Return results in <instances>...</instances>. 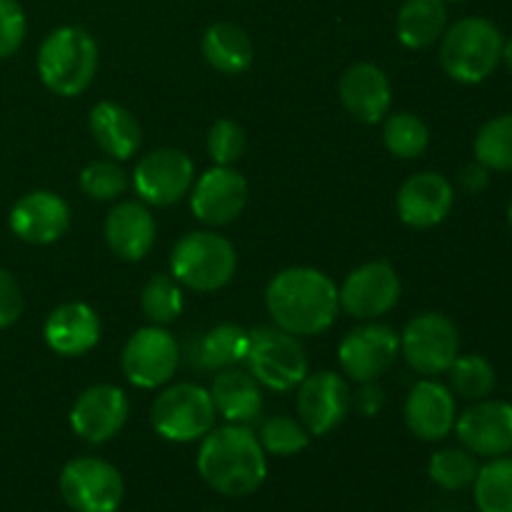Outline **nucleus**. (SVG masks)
<instances>
[{"mask_svg":"<svg viewBox=\"0 0 512 512\" xmlns=\"http://www.w3.org/2000/svg\"><path fill=\"white\" fill-rule=\"evenodd\" d=\"M80 188H83V193L88 198L108 203V200L120 198L125 193V188H128V175H125V170L113 158L93 160L80 173Z\"/></svg>","mask_w":512,"mask_h":512,"instance_id":"c9c22d12","label":"nucleus"},{"mask_svg":"<svg viewBox=\"0 0 512 512\" xmlns=\"http://www.w3.org/2000/svg\"><path fill=\"white\" fill-rule=\"evenodd\" d=\"M200 48H203L205 60L225 75L245 73V70L253 65L255 58V48L250 35L245 33L240 25L228 23V20L210 25L203 33Z\"/></svg>","mask_w":512,"mask_h":512,"instance_id":"bb28decb","label":"nucleus"},{"mask_svg":"<svg viewBox=\"0 0 512 512\" xmlns=\"http://www.w3.org/2000/svg\"><path fill=\"white\" fill-rule=\"evenodd\" d=\"M445 3H463V0H445Z\"/></svg>","mask_w":512,"mask_h":512,"instance_id":"c03bdc74","label":"nucleus"},{"mask_svg":"<svg viewBox=\"0 0 512 512\" xmlns=\"http://www.w3.org/2000/svg\"><path fill=\"white\" fill-rule=\"evenodd\" d=\"M245 153V130L230 118H220L208 130V155L215 165H233Z\"/></svg>","mask_w":512,"mask_h":512,"instance_id":"e433bc0d","label":"nucleus"},{"mask_svg":"<svg viewBox=\"0 0 512 512\" xmlns=\"http://www.w3.org/2000/svg\"><path fill=\"white\" fill-rule=\"evenodd\" d=\"M383 140L390 155L410 160L425 153L430 143V130L415 113H393L385 120Z\"/></svg>","mask_w":512,"mask_h":512,"instance_id":"72a5a7b5","label":"nucleus"},{"mask_svg":"<svg viewBox=\"0 0 512 512\" xmlns=\"http://www.w3.org/2000/svg\"><path fill=\"white\" fill-rule=\"evenodd\" d=\"M215 413L223 415L233 425H248L263 410V393L260 383L243 370L225 368L210 385Z\"/></svg>","mask_w":512,"mask_h":512,"instance_id":"393cba45","label":"nucleus"},{"mask_svg":"<svg viewBox=\"0 0 512 512\" xmlns=\"http://www.w3.org/2000/svg\"><path fill=\"white\" fill-rule=\"evenodd\" d=\"M478 455L465 448H443L433 453L428 463V475L443 490L470 488L478 478Z\"/></svg>","mask_w":512,"mask_h":512,"instance_id":"473e14b6","label":"nucleus"},{"mask_svg":"<svg viewBox=\"0 0 512 512\" xmlns=\"http://www.w3.org/2000/svg\"><path fill=\"white\" fill-rule=\"evenodd\" d=\"M28 18L18 0H0V58H10L23 45Z\"/></svg>","mask_w":512,"mask_h":512,"instance_id":"4c0bfd02","label":"nucleus"},{"mask_svg":"<svg viewBox=\"0 0 512 512\" xmlns=\"http://www.w3.org/2000/svg\"><path fill=\"white\" fill-rule=\"evenodd\" d=\"M340 100L355 120L375 125L390 113L393 88L383 68L375 63H355L340 78Z\"/></svg>","mask_w":512,"mask_h":512,"instance_id":"412c9836","label":"nucleus"},{"mask_svg":"<svg viewBox=\"0 0 512 512\" xmlns=\"http://www.w3.org/2000/svg\"><path fill=\"white\" fill-rule=\"evenodd\" d=\"M238 268V253L228 238L210 230L188 233L170 253V275L180 285L198 293L225 288Z\"/></svg>","mask_w":512,"mask_h":512,"instance_id":"39448f33","label":"nucleus"},{"mask_svg":"<svg viewBox=\"0 0 512 512\" xmlns=\"http://www.w3.org/2000/svg\"><path fill=\"white\" fill-rule=\"evenodd\" d=\"M460 445L480 458H500L512 453V403L478 400L455 420Z\"/></svg>","mask_w":512,"mask_h":512,"instance_id":"f3484780","label":"nucleus"},{"mask_svg":"<svg viewBox=\"0 0 512 512\" xmlns=\"http://www.w3.org/2000/svg\"><path fill=\"white\" fill-rule=\"evenodd\" d=\"M448 30L445 0H405L395 20L398 40L410 50H423L438 43Z\"/></svg>","mask_w":512,"mask_h":512,"instance_id":"a878e982","label":"nucleus"},{"mask_svg":"<svg viewBox=\"0 0 512 512\" xmlns=\"http://www.w3.org/2000/svg\"><path fill=\"white\" fill-rule=\"evenodd\" d=\"M360 385H363V390L355 395L353 403L358 405L363 415H375L380 408H383V400H385L383 390H380L375 383H360Z\"/></svg>","mask_w":512,"mask_h":512,"instance_id":"ea45409f","label":"nucleus"},{"mask_svg":"<svg viewBox=\"0 0 512 512\" xmlns=\"http://www.w3.org/2000/svg\"><path fill=\"white\" fill-rule=\"evenodd\" d=\"M340 293V308L358 320H378L398 305L400 278L385 260H373L345 278Z\"/></svg>","mask_w":512,"mask_h":512,"instance_id":"4468645a","label":"nucleus"},{"mask_svg":"<svg viewBox=\"0 0 512 512\" xmlns=\"http://www.w3.org/2000/svg\"><path fill=\"white\" fill-rule=\"evenodd\" d=\"M475 160L488 170L510 173L512 170V113L490 118L475 135Z\"/></svg>","mask_w":512,"mask_h":512,"instance_id":"c756f323","label":"nucleus"},{"mask_svg":"<svg viewBox=\"0 0 512 512\" xmlns=\"http://www.w3.org/2000/svg\"><path fill=\"white\" fill-rule=\"evenodd\" d=\"M105 240L120 260H143L155 243V218L138 200H123L105 218Z\"/></svg>","mask_w":512,"mask_h":512,"instance_id":"5701e85b","label":"nucleus"},{"mask_svg":"<svg viewBox=\"0 0 512 512\" xmlns=\"http://www.w3.org/2000/svg\"><path fill=\"white\" fill-rule=\"evenodd\" d=\"M508 223H510V228H512V200H510V205H508Z\"/></svg>","mask_w":512,"mask_h":512,"instance_id":"37998d69","label":"nucleus"},{"mask_svg":"<svg viewBox=\"0 0 512 512\" xmlns=\"http://www.w3.org/2000/svg\"><path fill=\"white\" fill-rule=\"evenodd\" d=\"M198 473L205 483L228 498L253 495L268 475V460L258 435L245 425L213 428L198 450Z\"/></svg>","mask_w":512,"mask_h":512,"instance_id":"f03ea898","label":"nucleus"},{"mask_svg":"<svg viewBox=\"0 0 512 512\" xmlns=\"http://www.w3.org/2000/svg\"><path fill=\"white\" fill-rule=\"evenodd\" d=\"M140 308L150 325H168L183 313V290L170 273H158L145 283Z\"/></svg>","mask_w":512,"mask_h":512,"instance_id":"2f4dec72","label":"nucleus"},{"mask_svg":"<svg viewBox=\"0 0 512 512\" xmlns=\"http://www.w3.org/2000/svg\"><path fill=\"white\" fill-rule=\"evenodd\" d=\"M458 405L448 385L425 378L410 390L405 400V425L415 438L425 443H438L455 430Z\"/></svg>","mask_w":512,"mask_h":512,"instance_id":"6ab92c4d","label":"nucleus"},{"mask_svg":"<svg viewBox=\"0 0 512 512\" xmlns=\"http://www.w3.org/2000/svg\"><path fill=\"white\" fill-rule=\"evenodd\" d=\"M400 350L415 373L433 378L448 373L460 355L458 325L443 313H423L405 325Z\"/></svg>","mask_w":512,"mask_h":512,"instance_id":"1a4fd4ad","label":"nucleus"},{"mask_svg":"<svg viewBox=\"0 0 512 512\" xmlns=\"http://www.w3.org/2000/svg\"><path fill=\"white\" fill-rule=\"evenodd\" d=\"M245 363L260 385L278 393H288L308 375V355H305L303 343L298 335L285 333L278 325L275 328L263 325L250 333Z\"/></svg>","mask_w":512,"mask_h":512,"instance_id":"0eeeda50","label":"nucleus"},{"mask_svg":"<svg viewBox=\"0 0 512 512\" xmlns=\"http://www.w3.org/2000/svg\"><path fill=\"white\" fill-rule=\"evenodd\" d=\"M398 215L408 228L428 230L443 223L455 205V190L445 175L440 173H415L400 185Z\"/></svg>","mask_w":512,"mask_h":512,"instance_id":"a211bd4d","label":"nucleus"},{"mask_svg":"<svg viewBox=\"0 0 512 512\" xmlns=\"http://www.w3.org/2000/svg\"><path fill=\"white\" fill-rule=\"evenodd\" d=\"M128 413V395L118 385L100 383L90 385L75 398L68 420L80 440L90 445H103L123 430Z\"/></svg>","mask_w":512,"mask_h":512,"instance_id":"ddd939ff","label":"nucleus"},{"mask_svg":"<svg viewBox=\"0 0 512 512\" xmlns=\"http://www.w3.org/2000/svg\"><path fill=\"white\" fill-rule=\"evenodd\" d=\"M60 495L75 512H115L123 503V475L108 460L75 458L60 470Z\"/></svg>","mask_w":512,"mask_h":512,"instance_id":"6e6552de","label":"nucleus"},{"mask_svg":"<svg viewBox=\"0 0 512 512\" xmlns=\"http://www.w3.org/2000/svg\"><path fill=\"white\" fill-rule=\"evenodd\" d=\"M310 438H313V435L305 430V425L300 423V420L290 418V415H273V418H268L258 435L265 453L280 455V458L303 453L310 445Z\"/></svg>","mask_w":512,"mask_h":512,"instance_id":"f704fd0d","label":"nucleus"},{"mask_svg":"<svg viewBox=\"0 0 512 512\" xmlns=\"http://www.w3.org/2000/svg\"><path fill=\"white\" fill-rule=\"evenodd\" d=\"M400 353V338L390 325L368 320L350 330L338 345L340 368L355 383H375L393 368Z\"/></svg>","mask_w":512,"mask_h":512,"instance_id":"f8f14e48","label":"nucleus"},{"mask_svg":"<svg viewBox=\"0 0 512 512\" xmlns=\"http://www.w3.org/2000/svg\"><path fill=\"white\" fill-rule=\"evenodd\" d=\"M265 305L278 328L293 335H320L335 323L340 293L315 268L280 270L265 290Z\"/></svg>","mask_w":512,"mask_h":512,"instance_id":"f257e3e1","label":"nucleus"},{"mask_svg":"<svg viewBox=\"0 0 512 512\" xmlns=\"http://www.w3.org/2000/svg\"><path fill=\"white\" fill-rule=\"evenodd\" d=\"M195 183V163L188 153L175 148L150 150L138 160L133 188L148 205H173L190 193Z\"/></svg>","mask_w":512,"mask_h":512,"instance_id":"9d476101","label":"nucleus"},{"mask_svg":"<svg viewBox=\"0 0 512 512\" xmlns=\"http://www.w3.org/2000/svg\"><path fill=\"white\" fill-rule=\"evenodd\" d=\"M10 230L30 245L55 243L70 228V208L50 190L25 193L10 210Z\"/></svg>","mask_w":512,"mask_h":512,"instance_id":"aec40b11","label":"nucleus"},{"mask_svg":"<svg viewBox=\"0 0 512 512\" xmlns=\"http://www.w3.org/2000/svg\"><path fill=\"white\" fill-rule=\"evenodd\" d=\"M150 423L155 433L170 443L203 440L215 428V405L210 390L195 383L170 385L153 400Z\"/></svg>","mask_w":512,"mask_h":512,"instance_id":"423d86ee","label":"nucleus"},{"mask_svg":"<svg viewBox=\"0 0 512 512\" xmlns=\"http://www.w3.org/2000/svg\"><path fill=\"white\" fill-rule=\"evenodd\" d=\"M20 313H23V293H20V285L15 283V278L8 270L0 268V330L18 323Z\"/></svg>","mask_w":512,"mask_h":512,"instance_id":"58836bf2","label":"nucleus"},{"mask_svg":"<svg viewBox=\"0 0 512 512\" xmlns=\"http://www.w3.org/2000/svg\"><path fill=\"white\" fill-rule=\"evenodd\" d=\"M45 343L63 358H78L100 340V318L88 303H63L45 320Z\"/></svg>","mask_w":512,"mask_h":512,"instance_id":"4be33fe9","label":"nucleus"},{"mask_svg":"<svg viewBox=\"0 0 512 512\" xmlns=\"http://www.w3.org/2000/svg\"><path fill=\"white\" fill-rule=\"evenodd\" d=\"M250 348V333L235 323H220L200 340L198 363L203 368H233L245 363Z\"/></svg>","mask_w":512,"mask_h":512,"instance_id":"cd10ccee","label":"nucleus"},{"mask_svg":"<svg viewBox=\"0 0 512 512\" xmlns=\"http://www.w3.org/2000/svg\"><path fill=\"white\" fill-rule=\"evenodd\" d=\"M473 488L480 512H512V458L500 455L480 465Z\"/></svg>","mask_w":512,"mask_h":512,"instance_id":"c85d7f7f","label":"nucleus"},{"mask_svg":"<svg viewBox=\"0 0 512 512\" xmlns=\"http://www.w3.org/2000/svg\"><path fill=\"white\" fill-rule=\"evenodd\" d=\"M180 363V348L163 325H148L130 335L123 348L125 378L143 390H155L168 383Z\"/></svg>","mask_w":512,"mask_h":512,"instance_id":"9b49d317","label":"nucleus"},{"mask_svg":"<svg viewBox=\"0 0 512 512\" xmlns=\"http://www.w3.org/2000/svg\"><path fill=\"white\" fill-rule=\"evenodd\" d=\"M448 388L463 400H485L495 388V368L483 355H458L448 368Z\"/></svg>","mask_w":512,"mask_h":512,"instance_id":"7c9ffc66","label":"nucleus"},{"mask_svg":"<svg viewBox=\"0 0 512 512\" xmlns=\"http://www.w3.org/2000/svg\"><path fill=\"white\" fill-rule=\"evenodd\" d=\"M98 70V43L80 25L55 28L38 50V75L48 90L75 98L93 83Z\"/></svg>","mask_w":512,"mask_h":512,"instance_id":"20e7f679","label":"nucleus"},{"mask_svg":"<svg viewBox=\"0 0 512 512\" xmlns=\"http://www.w3.org/2000/svg\"><path fill=\"white\" fill-rule=\"evenodd\" d=\"M295 405H298L300 423L305 425V430L320 438L348 418L353 408V393L340 375L320 370V373L305 375L303 383L298 385Z\"/></svg>","mask_w":512,"mask_h":512,"instance_id":"2eb2a0df","label":"nucleus"},{"mask_svg":"<svg viewBox=\"0 0 512 512\" xmlns=\"http://www.w3.org/2000/svg\"><path fill=\"white\" fill-rule=\"evenodd\" d=\"M500 63H505V68L512 73V35L503 43V60Z\"/></svg>","mask_w":512,"mask_h":512,"instance_id":"79ce46f5","label":"nucleus"},{"mask_svg":"<svg viewBox=\"0 0 512 512\" xmlns=\"http://www.w3.org/2000/svg\"><path fill=\"white\" fill-rule=\"evenodd\" d=\"M248 203V183L233 165H215L190 188V208L205 225H228Z\"/></svg>","mask_w":512,"mask_h":512,"instance_id":"dca6fc26","label":"nucleus"},{"mask_svg":"<svg viewBox=\"0 0 512 512\" xmlns=\"http://www.w3.org/2000/svg\"><path fill=\"white\" fill-rule=\"evenodd\" d=\"M503 33L488 18H463L440 38V65L463 85H478L498 70L503 60Z\"/></svg>","mask_w":512,"mask_h":512,"instance_id":"7ed1b4c3","label":"nucleus"},{"mask_svg":"<svg viewBox=\"0 0 512 512\" xmlns=\"http://www.w3.org/2000/svg\"><path fill=\"white\" fill-rule=\"evenodd\" d=\"M88 123L95 143L113 160H128L138 153L140 140H143L140 123L120 103H113V100L95 103L93 110H90Z\"/></svg>","mask_w":512,"mask_h":512,"instance_id":"b1692460","label":"nucleus"},{"mask_svg":"<svg viewBox=\"0 0 512 512\" xmlns=\"http://www.w3.org/2000/svg\"><path fill=\"white\" fill-rule=\"evenodd\" d=\"M488 173L490 170L475 160V163L465 165L463 168V173H460V185H463L465 190H470V193H478V190H483L485 185H488L490 180Z\"/></svg>","mask_w":512,"mask_h":512,"instance_id":"a19ab883","label":"nucleus"}]
</instances>
